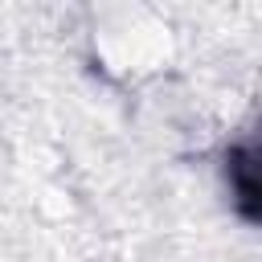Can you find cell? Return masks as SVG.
Returning <instances> with one entry per match:
<instances>
[{
    "label": "cell",
    "mask_w": 262,
    "mask_h": 262,
    "mask_svg": "<svg viewBox=\"0 0 262 262\" xmlns=\"http://www.w3.org/2000/svg\"><path fill=\"white\" fill-rule=\"evenodd\" d=\"M233 205L250 225H262V143H237L225 156Z\"/></svg>",
    "instance_id": "obj_1"
}]
</instances>
